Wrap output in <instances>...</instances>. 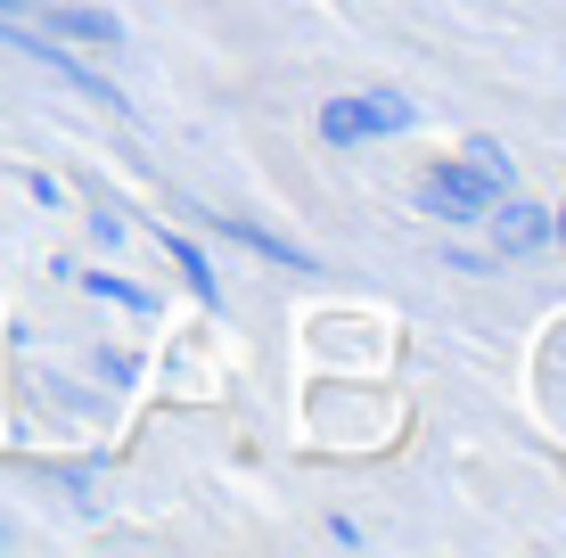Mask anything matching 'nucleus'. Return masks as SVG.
Instances as JSON below:
<instances>
[{"instance_id":"1","label":"nucleus","mask_w":566,"mask_h":558,"mask_svg":"<svg viewBox=\"0 0 566 558\" xmlns=\"http://www.w3.org/2000/svg\"><path fill=\"white\" fill-rule=\"evenodd\" d=\"M419 206H427V214H484V206H493V181H484V172L476 165H436V172H427V189H419Z\"/></svg>"},{"instance_id":"2","label":"nucleus","mask_w":566,"mask_h":558,"mask_svg":"<svg viewBox=\"0 0 566 558\" xmlns=\"http://www.w3.org/2000/svg\"><path fill=\"white\" fill-rule=\"evenodd\" d=\"M386 124H411V107H395V99H328L321 107L328 140H361V131H386Z\"/></svg>"},{"instance_id":"3","label":"nucleus","mask_w":566,"mask_h":558,"mask_svg":"<svg viewBox=\"0 0 566 558\" xmlns=\"http://www.w3.org/2000/svg\"><path fill=\"white\" fill-rule=\"evenodd\" d=\"M551 239V214H542V206H510V214H501V255H525V246H542Z\"/></svg>"},{"instance_id":"4","label":"nucleus","mask_w":566,"mask_h":558,"mask_svg":"<svg viewBox=\"0 0 566 558\" xmlns=\"http://www.w3.org/2000/svg\"><path fill=\"white\" fill-rule=\"evenodd\" d=\"M57 33H74V42H124V25L107 9H57Z\"/></svg>"}]
</instances>
